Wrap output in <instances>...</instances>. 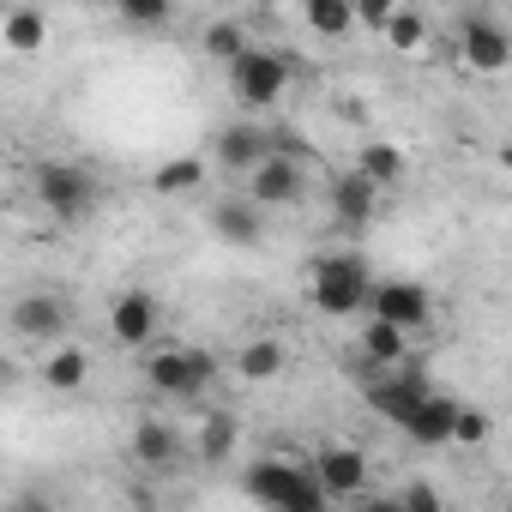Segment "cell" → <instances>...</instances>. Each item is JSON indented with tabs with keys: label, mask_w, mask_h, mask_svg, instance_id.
Listing matches in <instances>:
<instances>
[{
	"label": "cell",
	"mask_w": 512,
	"mask_h": 512,
	"mask_svg": "<svg viewBox=\"0 0 512 512\" xmlns=\"http://www.w3.org/2000/svg\"><path fill=\"white\" fill-rule=\"evenodd\" d=\"M368 290H374V272L356 247H338V253H320L308 266V302L326 314V320H356L368 314Z\"/></svg>",
	"instance_id": "obj_1"
},
{
	"label": "cell",
	"mask_w": 512,
	"mask_h": 512,
	"mask_svg": "<svg viewBox=\"0 0 512 512\" xmlns=\"http://www.w3.org/2000/svg\"><path fill=\"white\" fill-rule=\"evenodd\" d=\"M31 199H37L55 223L73 229V223H85V217L103 205V181H97L85 163H61V157H55V163H37V169H31Z\"/></svg>",
	"instance_id": "obj_2"
},
{
	"label": "cell",
	"mask_w": 512,
	"mask_h": 512,
	"mask_svg": "<svg viewBox=\"0 0 512 512\" xmlns=\"http://www.w3.org/2000/svg\"><path fill=\"white\" fill-rule=\"evenodd\" d=\"M241 488L247 500H260L266 512H332V500L314 488L308 464H290V458H260L241 470Z\"/></svg>",
	"instance_id": "obj_3"
},
{
	"label": "cell",
	"mask_w": 512,
	"mask_h": 512,
	"mask_svg": "<svg viewBox=\"0 0 512 512\" xmlns=\"http://www.w3.org/2000/svg\"><path fill=\"white\" fill-rule=\"evenodd\" d=\"M290 79H296V67H290V55H284V49H260V43H247V49L229 61V91H235V103H241V109H278V103H284V91H290Z\"/></svg>",
	"instance_id": "obj_4"
},
{
	"label": "cell",
	"mask_w": 512,
	"mask_h": 512,
	"mask_svg": "<svg viewBox=\"0 0 512 512\" xmlns=\"http://www.w3.org/2000/svg\"><path fill=\"white\" fill-rule=\"evenodd\" d=\"M145 380H151L163 398H199V392L217 380V356H205V350H193V344H163V350H151Z\"/></svg>",
	"instance_id": "obj_5"
},
{
	"label": "cell",
	"mask_w": 512,
	"mask_h": 512,
	"mask_svg": "<svg viewBox=\"0 0 512 512\" xmlns=\"http://www.w3.org/2000/svg\"><path fill=\"white\" fill-rule=\"evenodd\" d=\"M368 320H386L392 332L416 338V332H428V320H434V296H428L422 284H410V278H374V290H368Z\"/></svg>",
	"instance_id": "obj_6"
},
{
	"label": "cell",
	"mask_w": 512,
	"mask_h": 512,
	"mask_svg": "<svg viewBox=\"0 0 512 512\" xmlns=\"http://www.w3.org/2000/svg\"><path fill=\"white\" fill-rule=\"evenodd\" d=\"M308 476H314V488H320L326 500H362V494H368V482H374V464H368V452H362V446L332 440V446H320V452H314Z\"/></svg>",
	"instance_id": "obj_7"
},
{
	"label": "cell",
	"mask_w": 512,
	"mask_h": 512,
	"mask_svg": "<svg viewBox=\"0 0 512 512\" xmlns=\"http://www.w3.org/2000/svg\"><path fill=\"white\" fill-rule=\"evenodd\" d=\"M7 320H13V338H25V344H61L67 326H73V308L55 290H25L7 308Z\"/></svg>",
	"instance_id": "obj_8"
},
{
	"label": "cell",
	"mask_w": 512,
	"mask_h": 512,
	"mask_svg": "<svg viewBox=\"0 0 512 512\" xmlns=\"http://www.w3.org/2000/svg\"><path fill=\"white\" fill-rule=\"evenodd\" d=\"M458 55H464V67H476V73H506L512 67V31L494 19V13H464V25H458Z\"/></svg>",
	"instance_id": "obj_9"
},
{
	"label": "cell",
	"mask_w": 512,
	"mask_h": 512,
	"mask_svg": "<svg viewBox=\"0 0 512 512\" xmlns=\"http://www.w3.org/2000/svg\"><path fill=\"white\" fill-rule=\"evenodd\" d=\"M434 386H428V374L416 368V362H404V368H392V374H374L368 386H362V398H368V410L374 416H386V422H410V410L428 398Z\"/></svg>",
	"instance_id": "obj_10"
},
{
	"label": "cell",
	"mask_w": 512,
	"mask_h": 512,
	"mask_svg": "<svg viewBox=\"0 0 512 512\" xmlns=\"http://www.w3.org/2000/svg\"><path fill=\"white\" fill-rule=\"evenodd\" d=\"M302 187H308V175H302L296 151H278V145L247 169V199L260 205V211H266V205H296V199H302Z\"/></svg>",
	"instance_id": "obj_11"
},
{
	"label": "cell",
	"mask_w": 512,
	"mask_h": 512,
	"mask_svg": "<svg viewBox=\"0 0 512 512\" xmlns=\"http://www.w3.org/2000/svg\"><path fill=\"white\" fill-rule=\"evenodd\" d=\"M157 320H163V308H157L151 290H121V296L109 302V338L127 344V350L151 344V338H157Z\"/></svg>",
	"instance_id": "obj_12"
},
{
	"label": "cell",
	"mask_w": 512,
	"mask_h": 512,
	"mask_svg": "<svg viewBox=\"0 0 512 512\" xmlns=\"http://www.w3.org/2000/svg\"><path fill=\"white\" fill-rule=\"evenodd\" d=\"M211 229H217V241H229V247H260V241H266V211L253 205L247 193H229V199L211 205Z\"/></svg>",
	"instance_id": "obj_13"
},
{
	"label": "cell",
	"mask_w": 512,
	"mask_h": 512,
	"mask_svg": "<svg viewBox=\"0 0 512 512\" xmlns=\"http://www.w3.org/2000/svg\"><path fill=\"white\" fill-rule=\"evenodd\" d=\"M326 199H332V217L350 229V235H362L368 223H374V211H380V193L356 175V169H344V175H332V187H326Z\"/></svg>",
	"instance_id": "obj_14"
},
{
	"label": "cell",
	"mask_w": 512,
	"mask_h": 512,
	"mask_svg": "<svg viewBox=\"0 0 512 512\" xmlns=\"http://www.w3.org/2000/svg\"><path fill=\"white\" fill-rule=\"evenodd\" d=\"M127 446H133V464H145V470H175V458H181V428L163 422V416H139L133 434H127Z\"/></svg>",
	"instance_id": "obj_15"
},
{
	"label": "cell",
	"mask_w": 512,
	"mask_h": 512,
	"mask_svg": "<svg viewBox=\"0 0 512 512\" xmlns=\"http://www.w3.org/2000/svg\"><path fill=\"white\" fill-rule=\"evenodd\" d=\"M452 416H458V398H446V392H428L416 410H410V422H404V434H410V446H452Z\"/></svg>",
	"instance_id": "obj_16"
},
{
	"label": "cell",
	"mask_w": 512,
	"mask_h": 512,
	"mask_svg": "<svg viewBox=\"0 0 512 512\" xmlns=\"http://www.w3.org/2000/svg\"><path fill=\"white\" fill-rule=\"evenodd\" d=\"M284 362H290V350H284V338H272V332L247 338V344L235 350V374H241V380H253V386L278 380V374H284Z\"/></svg>",
	"instance_id": "obj_17"
},
{
	"label": "cell",
	"mask_w": 512,
	"mask_h": 512,
	"mask_svg": "<svg viewBox=\"0 0 512 512\" xmlns=\"http://www.w3.org/2000/svg\"><path fill=\"white\" fill-rule=\"evenodd\" d=\"M266 151H272V133L253 127V121H235V127L217 133V163H223V169H253Z\"/></svg>",
	"instance_id": "obj_18"
},
{
	"label": "cell",
	"mask_w": 512,
	"mask_h": 512,
	"mask_svg": "<svg viewBox=\"0 0 512 512\" xmlns=\"http://www.w3.org/2000/svg\"><path fill=\"white\" fill-rule=\"evenodd\" d=\"M356 175L380 193V187H392V181L410 175V157H404V145H392V139H368V145L356 151Z\"/></svg>",
	"instance_id": "obj_19"
},
{
	"label": "cell",
	"mask_w": 512,
	"mask_h": 512,
	"mask_svg": "<svg viewBox=\"0 0 512 512\" xmlns=\"http://www.w3.org/2000/svg\"><path fill=\"white\" fill-rule=\"evenodd\" d=\"M362 362H368V368H380V374H392V368H404V362H410V338H404V332H392L386 320H368V326H362Z\"/></svg>",
	"instance_id": "obj_20"
},
{
	"label": "cell",
	"mask_w": 512,
	"mask_h": 512,
	"mask_svg": "<svg viewBox=\"0 0 512 512\" xmlns=\"http://www.w3.org/2000/svg\"><path fill=\"white\" fill-rule=\"evenodd\" d=\"M85 380H91V350H79V344H55L49 362H43V386H49V392H79Z\"/></svg>",
	"instance_id": "obj_21"
},
{
	"label": "cell",
	"mask_w": 512,
	"mask_h": 512,
	"mask_svg": "<svg viewBox=\"0 0 512 512\" xmlns=\"http://www.w3.org/2000/svg\"><path fill=\"white\" fill-rule=\"evenodd\" d=\"M0 43H7L13 55H37V49L49 43V13H37V7H13L7 19H0Z\"/></svg>",
	"instance_id": "obj_22"
},
{
	"label": "cell",
	"mask_w": 512,
	"mask_h": 512,
	"mask_svg": "<svg viewBox=\"0 0 512 512\" xmlns=\"http://www.w3.org/2000/svg\"><path fill=\"white\" fill-rule=\"evenodd\" d=\"M235 440H241V428H235V416H223V410H211V416L199 422V434H193V452H199V464H223V458L235 452Z\"/></svg>",
	"instance_id": "obj_23"
},
{
	"label": "cell",
	"mask_w": 512,
	"mask_h": 512,
	"mask_svg": "<svg viewBox=\"0 0 512 512\" xmlns=\"http://www.w3.org/2000/svg\"><path fill=\"white\" fill-rule=\"evenodd\" d=\"M386 49H398V55H422L428 49V19L416 13V7H392V19H386Z\"/></svg>",
	"instance_id": "obj_24"
},
{
	"label": "cell",
	"mask_w": 512,
	"mask_h": 512,
	"mask_svg": "<svg viewBox=\"0 0 512 512\" xmlns=\"http://www.w3.org/2000/svg\"><path fill=\"white\" fill-rule=\"evenodd\" d=\"M302 25L314 37H350L356 31V13H350V0H308L302 7Z\"/></svg>",
	"instance_id": "obj_25"
},
{
	"label": "cell",
	"mask_w": 512,
	"mask_h": 512,
	"mask_svg": "<svg viewBox=\"0 0 512 512\" xmlns=\"http://www.w3.org/2000/svg\"><path fill=\"white\" fill-rule=\"evenodd\" d=\"M205 187V157H169L151 175V193H199Z\"/></svg>",
	"instance_id": "obj_26"
},
{
	"label": "cell",
	"mask_w": 512,
	"mask_h": 512,
	"mask_svg": "<svg viewBox=\"0 0 512 512\" xmlns=\"http://www.w3.org/2000/svg\"><path fill=\"white\" fill-rule=\"evenodd\" d=\"M199 49H205L211 61H223V67H229V61L247 49V31H241V19H211V25H205V37H199Z\"/></svg>",
	"instance_id": "obj_27"
},
{
	"label": "cell",
	"mask_w": 512,
	"mask_h": 512,
	"mask_svg": "<svg viewBox=\"0 0 512 512\" xmlns=\"http://www.w3.org/2000/svg\"><path fill=\"white\" fill-rule=\"evenodd\" d=\"M115 19H121L127 31H163V25L175 19V7H169V0H121Z\"/></svg>",
	"instance_id": "obj_28"
},
{
	"label": "cell",
	"mask_w": 512,
	"mask_h": 512,
	"mask_svg": "<svg viewBox=\"0 0 512 512\" xmlns=\"http://www.w3.org/2000/svg\"><path fill=\"white\" fill-rule=\"evenodd\" d=\"M488 434H494V416L476 410V404H458V416H452V440H458V446H482Z\"/></svg>",
	"instance_id": "obj_29"
},
{
	"label": "cell",
	"mask_w": 512,
	"mask_h": 512,
	"mask_svg": "<svg viewBox=\"0 0 512 512\" xmlns=\"http://www.w3.org/2000/svg\"><path fill=\"white\" fill-rule=\"evenodd\" d=\"M392 500H398V512H446L440 488H434V482H422V476H416V482H410L404 494H392Z\"/></svg>",
	"instance_id": "obj_30"
},
{
	"label": "cell",
	"mask_w": 512,
	"mask_h": 512,
	"mask_svg": "<svg viewBox=\"0 0 512 512\" xmlns=\"http://www.w3.org/2000/svg\"><path fill=\"white\" fill-rule=\"evenodd\" d=\"M7 512H61V506H55L49 488H19V494L7 500Z\"/></svg>",
	"instance_id": "obj_31"
},
{
	"label": "cell",
	"mask_w": 512,
	"mask_h": 512,
	"mask_svg": "<svg viewBox=\"0 0 512 512\" xmlns=\"http://www.w3.org/2000/svg\"><path fill=\"white\" fill-rule=\"evenodd\" d=\"M350 13H356V25H362V31H386L392 0H362V7H350Z\"/></svg>",
	"instance_id": "obj_32"
},
{
	"label": "cell",
	"mask_w": 512,
	"mask_h": 512,
	"mask_svg": "<svg viewBox=\"0 0 512 512\" xmlns=\"http://www.w3.org/2000/svg\"><path fill=\"white\" fill-rule=\"evenodd\" d=\"M350 512H398V500L392 494H362V500H350Z\"/></svg>",
	"instance_id": "obj_33"
},
{
	"label": "cell",
	"mask_w": 512,
	"mask_h": 512,
	"mask_svg": "<svg viewBox=\"0 0 512 512\" xmlns=\"http://www.w3.org/2000/svg\"><path fill=\"white\" fill-rule=\"evenodd\" d=\"M7 151H13V145H7V133H0V163H7Z\"/></svg>",
	"instance_id": "obj_34"
}]
</instances>
